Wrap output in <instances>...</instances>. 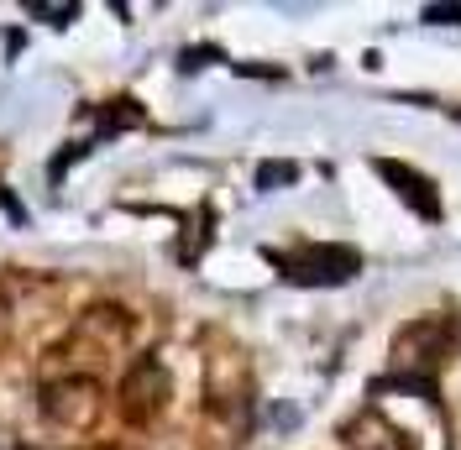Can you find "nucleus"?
<instances>
[{
  "label": "nucleus",
  "instance_id": "obj_2",
  "mask_svg": "<svg viewBox=\"0 0 461 450\" xmlns=\"http://www.w3.org/2000/svg\"><path fill=\"white\" fill-rule=\"evenodd\" d=\"M451 346H456V330L446 320H414V325H403L399 340H393V366H399L393 382H409L414 393H430L425 366L435 372V366L451 356Z\"/></svg>",
  "mask_w": 461,
  "mask_h": 450
},
{
  "label": "nucleus",
  "instance_id": "obj_3",
  "mask_svg": "<svg viewBox=\"0 0 461 450\" xmlns=\"http://www.w3.org/2000/svg\"><path fill=\"white\" fill-rule=\"evenodd\" d=\"M163 403H168V372L158 366V356H142L121 382V414L131 424H152L163 414Z\"/></svg>",
  "mask_w": 461,
  "mask_h": 450
},
{
  "label": "nucleus",
  "instance_id": "obj_8",
  "mask_svg": "<svg viewBox=\"0 0 461 450\" xmlns=\"http://www.w3.org/2000/svg\"><path fill=\"white\" fill-rule=\"evenodd\" d=\"M430 27H461V5H425Z\"/></svg>",
  "mask_w": 461,
  "mask_h": 450
},
{
  "label": "nucleus",
  "instance_id": "obj_7",
  "mask_svg": "<svg viewBox=\"0 0 461 450\" xmlns=\"http://www.w3.org/2000/svg\"><path fill=\"white\" fill-rule=\"evenodd\" d=\"M27 11L32 16H42V22H53V27H68V22L79 16V5H48V0H32Z\"/></svg>",
  "mask_w": 461,
  "mask_h": 450
},
{
  "label": "nucleus",
  "instance_id": "obj_1",
  "mask_svg": "<svg viewBox=\"0 0 461 450\" xmlns=\"http://www.w3.org/2000/svg\"><path fill=\"white\" fill-rule=\"evenodd\" d=\"M273 267L299 288H341L362 273V252L341 241H304L299 252H267Z\"/></svg>",
  "mask_w": 461,
  "mask_h": 450
},
{
  "label": "nucleus",
  "instance_id": "obj_6",
  "mask_svg": "<svg viewBox=\"0 0 461 450\" xmlns=\"http://www.w3.org/2000/svg\"><path fill=\"white\" fill-rule=\"evenodd\" d=\"M294 178H299V163H262V168H258V189L267 194V189L294 184Z\"/></svg>",
  "mask_w": 461,
  "mask_h": 450
},
{
  "label": "nucleus",
  "instance_id": "obj_5",
  "mask_svg": "<svg viewBox=\"0 0 461 450\" xmlns=\"http://www.w3.org/2000/svg\"><path fill=\"white\" fill-rule=\"evenodd\" d=\"M373 168L399 189V199L414 210V215H425V220H440V194H435V184L425 178V173H414L409 163H399V158H373Z\"/></svg>",
  "mask_w": 461,
  "mask_h": 450
},
{
  "label": "nucleus",
  "instance_id": "obj_4",
  "mask_svg": "<svg viewBox=\"0 0 461 450\" xmlns=\"http://www.w3.org/2000/svg\"><path fill=\"white\" fill-rule=\"evenodd\" d=\"M42 414L58 424V429H89L100 419V388L89 377H63V382H48L42 393Z\"/></svg>",
  "mask_w": 461,
  "mask_h": 450
}]
</instances>
